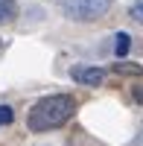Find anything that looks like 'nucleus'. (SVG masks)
I'll use <instances>...</instances> for the list:
<instances>
[{"mask_svg":"<svg viewBox=\"0 0 143 146\" xmlns=\"http://www.w3.org/2000/svg\"><path fill=\"white\" fill-rule=\"evenodd\" d=\"M128 47H132V35H128V32H117L114 35V53L117 56H126Z\"/></svg>","mask_w":143,"mask_h":146,"instance_id":"obj_4","label":"nucleus"},{"mask_svg":"<svg viewBox=\"0 0 143 146\" xmlns=\"http://www.w3.org/2000/svg\"><path fill=\"white\" fill-rule=\"evenodd\" d=\"M128 15H132L134 21H140V23H143V0H137V3L128 9Z\"/></svg>","mask_w":143,"mask_h":146,"instance_id":"obj_8","label":"nucleus"},{"mask_svg":"<svg viewBox=\"0 0 143 146\" xmlns=\"http://www.w3.org/2000/svg\"><path fill=\"white\" fill-rule=\"evenodd\" d=\"M70 76H73V82H79V85H91V88H97V85H102V79H105V70L91 67V64H79V67L70 70Z\"/></svg>","mask_w":143,"mask_h":146,"instance_id":"obj_3","label":"nucleus"},{"mask_svg":"<svg viewBox=\"0 0 143 146\" xmlns=\"http://www.w3.org/2000/svg\"><path fill=\"white\" fill-rule=\"evenodd\" d=\"M58 6L70 21H97L108 15L111 0H58Z\"/></svg>","mask_w":143,"mask_h":146,"instance_id":"obj_2","label":"nucleus"},{"mask_svg":"<svg viewBox=\"0 0 143 146\" xmlns=\"http://www.w3.org/2000/svg\"><path fill=\"white\" fill-rule=\"evenodd\" d=\"M18 15V0H0V23Z\"/></svg>","mask_w":143,"mask_h":146,"instance_id":"obj_5","label":"nucleus"},{"mask_svg":"<svg viewBox=\"0 0 143 146\" xmlns=\"http://www.w3.org/2000/svg\"><path fill=\"white\" fill-rule=\"evenodd\" d=\"M132 96H134V100L143 105V88H134V94H132Z\"/></svg>","mask_w":143,"mask_h":146,"instance_id":"obj_9","label":"nucleus"},{"mask_svg":"<svg viewBox=\"0 0 143 146\" xmlns=\"http://www.w3.org/2000/svg\"><path fill=\"white\" fill-rule=\"evenodd\" d=\"M12 120H15V111L9 105H0V126H9Z\"/></svg>","mask_w":143,"mask_h":146,"instance_id":"obj_7","label":"nucleus"},{"mask_svg":"<svg viewBox=\"0 0 143 146\" xmlns=\"http://www.w3.org/2000/svg\"><path fill=\"white\" fill-rule=\"evenodd\" d=\"M76 111V100L70 94H50L38 100L32 108H29V117H26V126L32 131H50V129H58L64 126Z\"/></svg>","mask_w":143,"mask_h":146,"instance_id":"obj_1","label":"nucleus"},{"mask_svg":"<svg viewBox=\"0 0 143 146\" xmlns=\"http://www.w3.org/2000/svg\"><path fill=\"white\" fill-rule=\"evenodd\" d=\"M114 73H126V76H140V73H143V64L120 62V64H114Z\"/></svg>","mask_w":143,"mask_h":146,"instance_id":"obj_6","label":"nucleus"}]
</instances>
